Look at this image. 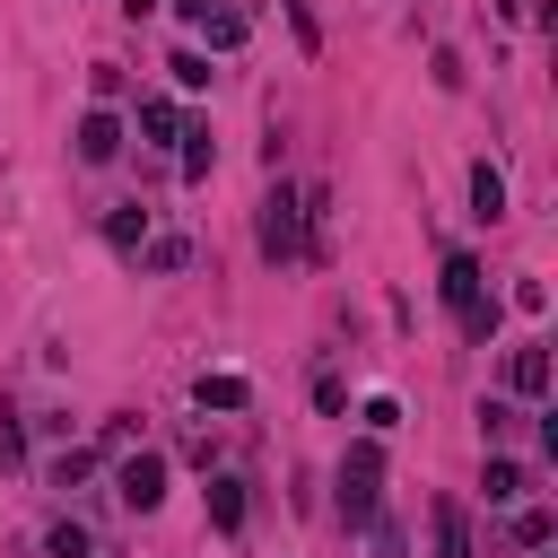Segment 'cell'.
I'll return each instance as SVG.
<instances>
[{
    "instance_id": "6da1fadb",
    "label": "cell",
    "mask_w": 558,
    "mask_h": 558,
    "mask_svg": "<svg viewBox=\"0 0 558 558\" xmlns=\"http://www.w3.org/2000/svg\"><path fill=\"white\" fill-rule=\"evenodd\" d=\"M445 314H453V331L471 340V349H488L497 340V296H488V270L471 262V253H445Z\"/></svg>"
},
{
    "instance_id": "7a4b0ae2",
    "label": "cell",
    "mask_w": 558,
    "mask_h": 558,
    "mask_svg": "<svg viewBox=\"0 0 558 558\" xmlns=\"http://www.w3.org/2000/svg\"><path fill=\"white\" fill-rule=\"evenodd\" d=\"M331 488H340V523H349V532L384 523V445H375V436H357V445L340 453Z\"/></svg>"
},
{
    "instance_id": "3957f363",
    "label": "cell",
    "mask_w": 558,
    "mask_h": 558,
    "mask_svg": "<svg viewBox=\"0 0 558 558\" xmlns=\"http://www.w3.org/2000/svg\"><path fill=\"white\" fill-rule=\"evenodd\" d=\"M253 235H262V262H305V192L270 183V192H262V218H253Z\"/></svg>"
},
{
    "instance_id": "277c9868",
    "label": "cell",
    "mask_w": 558,
    "mask_h": 558,
    "mask_svg": "<svg viewBox=\"0 0 558 558\" xmlns=\"http://www.w3.org/2000/svg\"><path fill=\"white\" fill-rule=\"evenodd\" d=\"M113 497H122L131 514H157V506H166V453H148V445L122 453V462H113Z\"/></svg>"
},
{
    "instance_id": "5b68a950",
    "label": "cell",
    "mask_w": 558,
    "mask_h": 558,
    "mask_svg": "<svg viewBox=\"0 0 558 558\" xmlns=\"http://www.w3.org/2000/svg\"><path fill=\"white\" fill-rule=\"evenodd\" d=\"M70 140H78V166H113V157H122V113H113V105H87Z\"/></svg>"
},
{
    "instance_id": "8992f818",
    "label": "cell",
    "mask_w": 558,
    "mask_h": 558,
    "mask_svg": "<svg viewBox=\"0 0 558 558\" xmlns=\"http://www.w3.org/2000/svg\"><path fill=\"white\" fill-rule=\"evenodd\" d=\"M506 401H549V349L541 340H514L506 349Z\"/></svg>"
},
{
    "instance_id": "52a82bcc",
    "label": "cell",
    "mask_w": 558,
    "mask_h": 558,
    "mask_svg": "<svg viewBox=\"0 0 558 558\" xmlns=\"http://www.w3.org/2000/svg\"><path fill=\"white\" fill-rule=\"evenodd\" d=\"M427 523H436V558H480V549H471V514H462V497H436Z\"/></svg>"
},
{
    "instance_id": "ba28073f",
    "label": "cell",
    "mask_w": 558,
    "mask_h": 558,
    "mask_svg": "<svg viewBox=\"0 0 558 558\" xmlns=\"http://www.w3.org/2000/svg\"><path fill=\"white\" fill-rule=\"evenodd\" d=\"M105 244H113L122 262H140V244H148V209H140V201H113V209H105Z\"/></svg>"
},
{
    "instance_id": "9c48e42d",
    "label": "cell",
    "mask_w": 558,
    "mask_h": 558,
    "mask_svg": "<svg viewBox=\"0 0 558 558\" xmlns=\"http://www.w3.org/2000/svg\"><path fill=\"white\" fill-rule=\"evenodd\" d=\"M244 514H253V506H244V480H235V471H209V523L235 541V532H244Z\"/></svg>"
},
{
    "instance_id": "30bf717a",
    "label": "cell",
    "mask_w": 558,
    "mask_h": 558,
    "mask_svg": "<svg viewBox=\"0 0 558 558\" xmlns=\"http://www.w3.org/2000/svg\"><path fill=\"white\" fill-rule=\"evenodd\" d=\"M131 131H140L148 148H166V140H183V113H174L166 96H140V122H131Z\"/></svg>"
},
{
    "instance_id": "8fae6325",
    "label": "cell",
    "mask_w": 558,
    "mask_h": 558,
    "mask_svg": "<svg viewBox=\"0 0 558 558\" xmlns=\"http://www.w3.org/2000/svg\"><path fill=\"white\" fill-rule=\"evenodd\" d=\"M471 218H488V227H497V218H506V174H497V166H488V157H480V166H471Z\"/></svg>"
},
{
    "instance_id": "7c38bea8",
    "label": "cell",
    "mask_w": 558,
    "mask_h": 558,
    "mask_svg": "<svg viewBox=\"0 0 558 558\" xmlns=\"http://www.w3.org/2000/svg\"><path fill=\"white\" fill-rule=\"evenodd\" d=\"M140 270H157V279L192 270V235H148V244H140Z\"/></svg>"
},
{
    "instance_id": "4fadbf2b",
    "label": "cell",
    "mask_w": 558,
    "mask_h": 558,
    "mask_svg": "<svg viewBox=\"0 0 558 558\" xmlns=\"http://www.w3.org/2000/svg\"><path fill=\"white\" fill-rule=\"evenodd\" d=\"M480 488H488V506H523V497H532V471H523V462H506V453H497V462H488V480H480Z\"/></svg>"
},
{
    "instance_id": "5bb4252c",
    "label": "cell",
    "mask_w": 558,
    "mask_h": 558,
    "mask_svg": "<svg viewBox=\"0 0 558 558\" xmlns=\"http://www.w3.org/2000/svg\"><path fill=\"white\" fill-rule=\"evenodd\" d=\"M44 558H96L87 523H78V514H52V523H44Z\"/></svg>"
},
{
    "instance_id": "9a60e30c",
    "label": "cell",
    "mask_w": 558,
    "mask_h": 558,
    "mask_svg": "<svg viewBox=\"0 0 558 558\" xmlns=\"http://www.w3.org/2000/svg\"><path fill=\"white\" fill-rule=\"evenodd\" d=\"M192 401H201V410H244V401H253V384H244V375H201V384H192Z\"/></svg>"
},
{
    "instance_id": "2e32d148",
    "label": "cell",
    "mask_w": 558,
    "mask_h": 558,
    "mask_svg": "<svg viewBox=\"0 0 558 558\" xmlns=\"http://www.w3.org/2000/svg\"><path fill=\"white\" fill-rule=\"evenodd\" d=\"M549 532H558V514L523 497V506H514V541H523V549H549Z\"/></svg>"
},
{
    "instance_id": "e0dca14e",
    "label": "cell",
    "mask_w": 558,
    "mask_h": 558,
    "mask_svg": "<svg viewBox=\"0 0 558 558\" xmlns=\"http://www.w3.org/2000/svg\"><path fill=\"white\" fill-rule=\"evenodd\" d=\"M209 157H218V148H209V122H192V131H183V183H201Z\"/></svg>"
},
{
    "instance_id": "ac0fdd59",
    "label": "cell",
    "mask_w": 558,
    "mask_h": 558,
    "mask_svg": "<svg viewBox=\"0 0 558 558\" xmlns=\"http://www.w3.org/2000/svg\"><path fill=\"white\" fill-rule=\"evenodd\" d=\"M96 462H105L96 445H78V453H61V462H52V488H78V480H96Z\"/></svg>"
},
{
    "instance_id": "d6986e66",
    "label": "cell",
    "mask_w": 558,
    "mask_h": 558,
    "mask_svg": "<svg viewBox=\"0 0 558 558\" xmlns=\"http://www.w3.org/2000/svg\"><path fill=\"white\" fill-rule=\"evenodd\" d=\"M201 35H209L218 52H235V44H244V17H235V9H209V17H201Z\"/></svg>"
},
{
    "instance_id": "ffe728a7",
    "label": "cell",
    "mask_w": 558,
    "mask_h": 558,
    "mask_svg": "<svg viewBox=\"0 0 558 558\" xmlns=\"http://www.w3.org/2000/svg\"><path fill=\"white\" fill-rule=\"evenodd\" d=\"M357 418H366V436H392V427H401V401H392V392H375Z\"/></svg>"
},
{
    "instance_id": "44dd1931",
    "label": "cell",
    "mask_w": 558,
    "mask_h": 558,
    "mask_svg": "<svg viewBox=\"0 0 558 558\" xmlns=\"http://www.w3.org/2000/svg\"><path fill=\"white\" fill-rule=\"evenodd\" d=\"M288 26H296V52H323V26H314V0H288Z\"/></svg>"
},
{
    "instance_id": "7402d4cb",
    "label": "cell",
    "mask_w": 558,
    "mask_h": 558,
    "mask_svg": "<svg viewBox=\"0 0 558 558\" xmlns=\"http://www.w3.org/2000/svg\"><path fill=\"white\" fill-rule=\"evenodd\" d=\"M166 70H174V87H209V52H174Z\"/></svg>"
},
{
    "instance_id": "603a6c76",
    "label": "cell",
    "mask_w": 558,
    "mask_h": 558,
    "mask_svg": "<svg viewBox=\"0 0 558 558\" xmlns=\"http://www.w3.org/2000/svg\"><path fill=\"white\" fill-rule=\"evenodd\" d=\"M17 462H26V427L0 410V471H17Z\"/></svg>"
},
{
    "instance_id": "cb8c5ba5",
    "label": "cell",
    "mask_w": 558,
    "mask_h": 558,
    "mask_svg": "<svg viewBox=\"0 0 558 558\" xmlns=\"http://www.w3.org/2000/svg\"><path fill=\"white\" fill-rule=\"evenodd\" d=\"M514 418H523V410H514V401H480V436H506V427H514Z\"/></svg>"
},
{
    "instance_id": "d4e9b609",
    "label": "cell",
    "mask_w": 558,
    "mask_h": 558,
    "mask_svg": "<svg viewBox=\"0 0 558 558\" xmlns=\"http://www.w3.org/2000/svg\"><path fill=\"white\" fill-rule=\"evenodd\" d=\"M366 532H375V549H384V558H410V541H401L392 523H366Z\"/></svg>"
},
{
    "instance_id": "484cf974",
    "label": "cell",
    "mask_w": 558,
    "mask_h": 558,
    "mask_svg": "<svg viewBox=\"0 0 558 558\" xmlns=\"http://www.w3.org/2000/svg\"><path fill=\"white\" fill-rule=\"evenodd\" d=\"M174 9H183V17H192V26H201V17H209V9H218V0H174Z\"/></svg>"
},
{
    "instance_id": "4316f807",
    "label": "cell",
    "mask_w": 558,
    "mask_h": 558,
    "mask_svg": "<svg viewBox=\"0 0 558 558\" xmlns=\"http://www.w3.org/2000/svg\"><path fill=\"white\" fill-rule=\"evenodd\" d=\"M122 9H131V17H148V9H157V0H122Z\"/></svg>"
}]
</instances>
